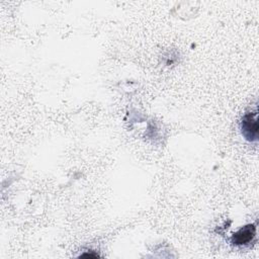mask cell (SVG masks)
<instances>
[{"label":"cell","instance_id":"obj_1","mask_svg":"<svg viewBox=\"0 0 259 259\" xmlns=\"http://www.w3.org/2000/svg\"><path fill=\"white\" fill-rule=\"evenodd\" d=\"M258 118L257 110L247 112L241 120V132L246 140L256 142L258 140Z\"/></svg>","mask_w":259,"mask_h":259},{"label":"cell","instance_id":"obj_2","mask_svg":"<svg viewBox=\"0 0 259 259\" xmlns=\"http://www.w3.org/2000/svg\"><path fill=\"white\" fill-rule=\"evenodd\" d=\"M255 231H256V228L254 225H248L233 235L232 242L235 245L248 244L255 237Z\"/></svg>","mask_w":259,"mask_h":259}]
</instances>
